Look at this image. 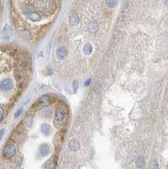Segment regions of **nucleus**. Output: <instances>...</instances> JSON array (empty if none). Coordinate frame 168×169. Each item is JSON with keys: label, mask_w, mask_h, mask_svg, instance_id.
<instances>
[{"label": "nucleus", "mask_w": 168, "mask_h": 169, "mask_svg": "<svg viewBox=\"0 0 168 169\" xmlns=\"http://www.w3.org/2000/svg\"><path fill=\"white\" fill-rule=\"evenodd\" d=\"M66 109L64 107H60L55 112L54 116V122L56 124H61L66 117Z\"/></svg>", "instance_id": "obj_1"}, {"label": "nucleus", "mask_w": 168, "mask_h": 169, "mask_svg": "<svg viewBox=\"0 0 168 169\" xmlns=\"http://www.w3.org/2000/svg\"><path fill=\"white\" fill-rule=\"evenodd\" d=\"M23 13L25 14L27 18L29 19V20H31V21L37 22V21H41V14H39L38 13H35L34 11H31L30 9H25L23 10Z\"/></svg>", "instance_id": "obj_2"}, {"label": "nucleus", "mask_w": 168, "mask_h": 169, "mask_svg": "<svg viewBox=\"0 0 168 169\" xmlns=\"http://www.w3.org/2000/svg\"><path fill=\"white\" fill-rule=\"evenodd\" d=\"M32 5L35 9L41 11H44L49 8V3L47 0H34Z\"/></svg>", "instance_id": "obj_3"}, {"label": "nucleus", "mask_w": 168, "mask_h": 169, "mask_svg": "<svg viewBox=\"0 0 168 169\" xmlns=\"http://www.w3.org/2000/svg\"><path fill=\"white\" fill-rule=\"evenodd\" d=\"M15 154H16V147L14 146V145H11V144L6 146L4 149V151H3V155L6 158L13 157Z\"/></svg>", "instance_id": "obj_4"}, {"label": "nucleus", "mask_w": 168, "mask_h": 169, "mask_svg": "<svg viewBox=\"0 0 168 169\" xmlns=\"http://www.w3.org/2000/svg\"><path fill=\"white\" fill-rule=\"evenodd\" d=\"M13 88V83L9 79H5L0 82V89L9 91Z\"/></svg>", "instance_id": "obj_5"}, {"label": "nucleus", "mask_w": 168, "mask_h": 169, "mask_svg": "<svg viewBox=\"0 0 168 169\" xmlns=\"http://www.w3.org/2000/svg\"><path fill=\"white\" fill-rule=\"evenodd\" d=\"M68 56V50L66 48H59L57 49V57L59 60H64Z\"/></svg>", "instance_id": "obj_6"}, {"label": "nucleus", "mask_w": 168, "mask_h": 169, "mask_svg": "<svg viewBox=\"0 0 168 169\" xmlns=\"http://www.w3.org/2000/svg\"><path fill=\"white\" fill-rule=\"evenodd\" d=\"M50 152V148L47 144H42L39 147V153L41 156H47Z\"/></svg>", "instance_id": "obj_7"}, {"label": "nucleus", "mask_w": 168, "mask_h": 169, "mask_svg": "<svg viewBox=\"0 0 168 169\" xmlns=\"http://www.w3.org/2000/svg\"><path fill=\"white\" fill-rule=\"evenodd\" d=\"M37 103L41 104V105H43V106H48L52 103V99H51V97L49 96L46 95V96L41 97Z\"/></svg>", "instance_id": "obj_8"}, {"label": "nucleus", "mask_w": 168, "mask_h": 169, "mask_svg": "<svg viewBox=\"0 0 168 169\" xmlns=\"http://www.w3.org/2000/svg\"><path fill=\"white\" fill-rule=\"evenodd\" d=\"M98 23L96 20H93L89 25L88 31L90 34H95L98 31Z\"/></svg>", "instance_id": "obj_9"}, {"label": "nucleus", "mask_w": 168, "mask_h": 169, "mask_svg": "<svg viewBox=\"0 0 168 169\" xmlns=\"http://www.w3.org/2000/svg\"><path fill=\"white\" fill-rule=\"evenodd\" d=\"M69 150L73 151H78L80 148V144L77 140H71L69 143Z\"/></svg>", "instance_id": "obj_10"}, {"label": "nucleus", "mask_w": 168, "mask_h": 169, "mask_svg": "<svg viewBox=\"0 0 168 169\" xmlns=\"http://www.w3.org/2000/svg\"><path fill=\"white\" fill-rule=\"evenodd\" d=\"M41 133L43 134L44 135H49L50 134V132H51V127H50V125L47 124H41Z\"/></svg>", "instance_id": "obj_11"}, {"label": "nucleus", "mask_w": 168, "mask_h": 169, "mask_svg": "<svg viewBox=\"0 0 168 169\" xmlns=\"http://www.w3.org/2000/svg\"><path fill=\"white\" fill-rule=\"evenodd\" d=\"M80 22V17L78 14H72L70 17H69V23H70L71 26H76L78 25Z\"/></svg>", "instance_id": "obj_12"}, {"label": "nucleus", "mask_w": 168, "mask_h": 169, "mask_svg": "<svg viewBox=\"0 0 168 169\" xmlns=\"http://www.w3.org/2000/svg\"><path fill=\"white\" fill-rule=\"evenodd\" d=\"M84 53L86 55H90L92 53V46L90 43H86L84 47Z\"/></svg>", "instance_id": "obj_13"}, {"label": "nucleus", "mask_w": 168, "mask_h": 169, "mask_svg": "<svg viewBox=\"0 0 168 169\" xmlns=\"http://www.w3.org/2000/svg\"><path fill=\"white\" fill-rule=\"evenodd\" d=\"M106 4L108 7L113 8L117 5V0H106Z\"/></svg>", "instance_id": "obj_14"}, {"label": "nucleus", "mask_w": 168, "mask_h": 169, "mask_svg": "<svg viewBox=\"0 0 168 169\" xmlns=\"http://www.w3.org/2000/svg\"><path fill=\"white\" fill-rule=\"evenodd\" d=\"M145 163V161H144V158L142 156H139V158L136 161V164H137L138 167H142V166Z\"/></svg>", "instance_id": "obj_15"}, {"label": "nucleus", "mask_w": 168, "mask_h": 169, "mask_svg": "<svg viewBox=\"0 0 168 169\" xmlns=\"http://www.w3.org/2000/svg\"><path fill=\"white\" fill-rule=\"evenodd\" d=\"M45 168H53L54 167V166H53V161L52 160H49L47 161V162H46V164H45Z\"/></svg>", "instance_id": "obj_16"}, {"label": "nucleus", "mask_w": 168, "mask_h": 169, "mask_svg": "<svg viewBox=\"0 0 168 169\" xmlns=\"http://www.w3.org/2000/svg\"><path fill=\"white\" fill-rule=\"evenodd\" d=\"M23 112V107H20V108H19V110H18L15 113H14V118H18L19 116L21 114V112Z\"/></svg>", "instance_id": "obj_17"}, {"label": "nucleus", "mask_w": 168, "mask_h": 169, "mask_svg": "<svg viewBox=\"0 0 168 169\" xmlns=\"http://www.w3.org/2000/svg\"><path fill=\"white\" fill-rule=\"evenodd\" d=\"M4 114H5V110L3 107H0V120L4 118Z\"/></svg>", "instance_id": "obj_18"}, {"label": "nucleus", "mask_w": 168, "mask_h": 169, "mask_svg": "<svg viewBox=\"0 0 168 169\" xmlns=\"http://www.w3.org/2000/svg\"><path fill=\"white\" fill-rule=\"evenodd\" d=\"M151 168H158V165L156 161H152V165L151 166Z\"/></svg>", "instance_id": "obj_19"}, {"label": "nucleus", "mask_w": 168, "mask_h": 169, "mask_svg": "<svg viewBox=\"0 0 168 169\" xmlns=\"http://www.w3.org/2000/svg\"><path fill=\"white\" fill-rule=\"evenodd\" d=\"M4 134H5V129H1L0 130V140H2V138H3V136H4Z\"/></svg>", "instance_id": "obj_20"}, {"label": "nucleus", "mask_w": 168, "mask_h": 169, "mask_svg": "<svg viewBox=\"0 0 168 169\" xmlns=\"http://www.w3.org/2000/svg\"><path fill=\"white\" fill-rule=\"evenodd\" d=\"M90 81H91V79H89V80H87V81H86L85 83H84V85H86V86H87V85H89V84H90Z\"/></svg>", "instance_id": "obj_21"}, {"label": "nucleus", "mask_w": 168, "mask_h": 169, "mask_svg": "<svg viewBox=\"0 0 168 169\" xmlns=\"http://www.w3.org/2000/svg\"><path fill=\"white\" fill-rule=\"evenodd\" d=\"M75 89L77 88V82H76V81L75 82Z\"/></svg>", "instance_id": "obj_22"}]
</instances>
